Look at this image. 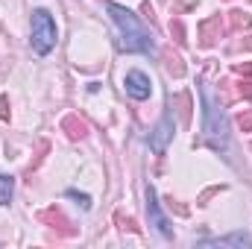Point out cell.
<instances>
[{"mask_svg": "<svg viewBox=\"0 0 252 249\" xmlns=\"http://www.w3.org/2000/svg\"><path fill=\"white\" fill-rule=\"evenodd\" d=\"M109 12H112V18H115V24H118V32H121V50H126V53L156 56L153 35L141 27V21H138L126 6H112Z\"/></svg>", "mask_w": 252, "mask_h": 249, "instance_id": "6da1fadb", "label": "cell"}, {"mask_svg": "<svg viewBox=\"0 0 252 249\" xmlns=\"http://www.w3.org/2000/svg\"><path fill=\"white\" fill-rule=\"evenodd\" d=\"M199 94H202V115H205V124H202V132H205V141L214 147V150H226L229 147V124H226V115H223V103L214 100L211 94V85L205 79H199Z\"/></svg>", "mask_w": 252, "mask_h": 249, "instance_id": "7a4b0ae2", "label": "cell"}, {"mask_svg": "<svg viewBox=\"0 0 252 249\" xmlns=\"http://www.w3.org/2000/svg\"><path fill=\"white\" fill-rule=\"evenodd\" d=\"M56 35H59V30H56L53 15L47 9H35L32 12V50L38 56H47L56 47Z\"/></svg>", "mask_w": 252, "mask_h": 249, "instance_id": "3957f363", "label": "cell"}, {"mask_svg": "<svg viewBox=\"0 0 252 249\" xmlns=\"http://www.w3.org/2000/svg\"><path fill=\"white\" fill-rule=\"evenodd\" d=\"M147 211H150V226H156V232H158L161 238H173L170 220L164 217V211H161V205H158V196H156L153 185H147Z\"/></svg>", "mask_w": 252, "mask_h": 249, "instance_id": "277c9868", "label": "cell"}, {"mask_svg": "<svg viewBox=\"0 0 252 249\" xmlns=\"http://www.w3.org/2000/svg\"><path fill=\"white\" fill-rule=\"evenodd\" d=\"M124 88L132 100H147L153 94V82H150V76L144 70H129L124 76Z\"/></svg>", "mask_w": 252, "mask_h": 249, "instance_id": "5b68a950", "label": "cell"}, {"mask_svg": "<svg viewBox=\"0 0 252 249\" xmlns=\"http://www.w3.org/2000/svg\"><path fill=\"white\" fill-rule=\"evenodd\" d=\"M173 129H176V124H173V115L167 112V115L161 118V124L156 126L153 138H150V150H153L156 156H161V153L167 150V144H170V138H173Z\"/></svg>", "mask_w": 252, "mask_h": 249, "instance_id": "8992f818", "label": "cell"}, {"mask_svg": "<svg viewBox=\"0 0 252 249\" xmlns=\"http://www.w3.org/2000/svg\"><path fill=\"white\" fill-rule=\"evenodd\" d=\"M223 18L220 15H211V18H205L199 27H196V32H199V47H214L217 44V38L223 35Z\"/></svg>", "mask_w": 252, "mask_h": 249, "instance_id": "52a82bcc", "label": "cell"}, {"mask_svg": "<svg viewBox=\"0 0 252 249\" xmlns=\"http://www.w3.org/2000/svg\"><path fill=\"white\" fill-rule=\"evenodd\" d=\"M38 220H41V223H47L50 229H56V232L67 235V238H70V235H76V229H70L67 217H64V214L59 211V208H56V205H53V208H47V211H41V214H38Z\"/></svg>", "mask_w": 252, "mask_h": 249, "instance_id": "ba28073f", "label": "cell"}, {"mask_svg": "<svg viewBox=\"0 0 252 249\" xmlns=\"http://www.w3.org/2000/svg\"><path fill=\"white\" fill-rule=\"evenodd\" d=\"M62 132H67L70 141H82V138L88 135V124H85L79 115H67L62 121Z\"/></svg>", "mask_w": 252, "mask_h": 249, "instance_id": "9c48e42d", "label": "cell"}, {"mask_svg": "<svg viewBox=\"0 0 252 249\" xmlns=\"http://www.w3.org/2000/svg\"><path fill=\"white\" fill-rule=\"evenodd\" d=\"M202 247H252V238L250 235H244V232H235V235H229V238H214V241H202Z\"/></svg>", "mask_w": 252, "mask_h": 249, "instance_id": "30bf717a", "label": "cell"}, {"mask_svg": "<svg viewBox=\"0 0 252 249\" xmlns=\"http://www.w3.org/2000/svg\"><path fill=\"white\" fill-rule=\"evenodd\" d=\"M229 27H232L235 32H241V30H250V27H252V15L241 12V9H232V12H229Z\"/></svg>", "mask_w": 252, "mask_h": 249, "instance_id": "8fae6325", "label": "cell"}, {"mask_svg": "<svg viewBox=\"0 0 252 249\" xmlns=\"http://www.w3.org/2000/svg\"><path fill=\"white\" fill-rule=\"evenodd\" d=\"M164 64H167V70L173 73V76H185V64H182V59L176 56V53H164Z\"/></svg>", "mask_w": 252, "mask_h": 249, "instance_id": "7c38bea8", "label": "cell"}, {"mask_svg": "<svg viewBox=\"0 0 252 249\" xmlns=\"http://www.w3.org/2000/svg\"><path fill=\"white\" fill-rule=\"evenodd\" d=\"M9 199H12V179L0 176V205H9Z\"/></svg>", "mask_w": 252, "mask_h": 249, "instance_id": "4fadbf2b", "label": "cell"}, {"mask_svg": "<svg viewBox=\"0 0 252 249\" xmlns=\"http://www.w3.org/2000/svg\"><path fill=\"white\" fill-rule=\"evenodd\" d=\"M235 94H238V97H244V100H252V79L238 82V85H235Z\"/></svg>", "mask_w": 252, "mask_h": 249, "instance_id": "5bb4252c", "label": "cell"}, {"mask_svg": "<svg viewBox=\"0 0 252 249\" xmlns=\"http://www.w3.org/2000/svg\"><path fill=\"white\" fill-rule=\"evenodd\" d=\"M170 32L176 35V44H185V27H182V21H170Z\"/></svg>", "mask_w": 252, "mask_h": 249, "instance_id": "9a60e30c", "label": "cell"}, {"mask_svg": "<svg viewBox=\"0 0 252 249\" xmlns=\"http://www.w3.org/2000/svg\"><path fill=\"white\" fill-rule=\"evenodd\" d=\"M115 220L121 223V229H129V232H138V226H135V220H132V217H126V214H121V211L115 214Z\"/></svg>", "mask_w": 252, "mask_h": 249, "instance_id": "2e32d148", "label": "cell"}, {"mask_svg": "<svg viewBox=\"0 0 252 249\" xmlns=\"http://www.w3.org/2000/svg\"><path fill=\"white\" fill-rule=\"evenodd\" d=\"M238 126H241L244 132H252V112H241V115H238Z\"/></svg>", "mask_w": 252, "mask_h": 249, "instance_id": "e0dca14e", "label": "cell"}, {"mask_svg": "<svg viewBox=\"0 0 252 249\" xmlns=\"http://www.w3.org/2000/svg\"><path fill=\"white\" fill-rule=\"evenodd\" d=\"M232 70H235L238 76H252V62H238Z\"/></svg>", "mask_w": 252, "mask_h": 249, "instance_id": "ac0fdd59", "label": "cell"}, {"mask_svg": "<svg viewBox=\"0 0 252 249\" xmlns=\"http://www.w3.org/2000/svg\"><path fill=\"white\" fill-rule=\"evenodd\" d=\"M67 196H73V199H79V205H82V208H91V199H88L85 193H76V190H67Z\"/></svg>", "mask_w": 252, "mask_h": 249, "instance_id": "d6986e66", "label": "cell"}, {"mask_svg": "<svg viewBox=\"0 0 252 249\" xmlns=\"http://www.w3.org/2000/svg\"><path fill=\"white\" fill-rule=\"evenodd\" d=\"M0 118L9 121V97H0Z\"/></svg>", "mask_w": 252, "mask_h": 249, "instance_id": "ffe728a7", "label": "cell"}, {"mask_svg": "<svg viewBox=\"0 0 252 249\" xmlns=\"http://www.w3.org/2000/svg\"><path fill=\"white\" fill-rule=\"evenodd\" d=\"M238 47H244V50H252V38H250V35H247V38H244V41H241Z\"/></svg>", "mask_w": 252, "mask_h": 249, "instance_id": "44dd1931", "label": "cell"}]
</instances>
